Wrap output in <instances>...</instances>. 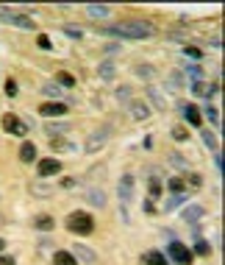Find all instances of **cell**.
Wrapping results in <instances>:
<instances>
[{
	"instance_id": "1",
	"label": "cell",
	"mask_w": 225,
	"mask_h": 265,
	"mask_svg": "<svg viewBox=\"0 0 225 265\" xmlns=\"http://www.w3.org/2000/svg\"><path fill=\"white\" fill-rule=\"evenodd\" d=\"M106 34L123 36V39H145V36L156 34V28H153L147 20H125V23H120V25H108Z\"/></svg>"
},
{
	"instance_id": "2",
	"label": "cell",
	"mask_w": 225,
	"mask_h": 265,
	"mask_svg": "<svg viewBox=\"0 0 225 265\" xmlns=\"http://www.w3.org/2000/svg\"><path fill=\"white\" fill-rule=\"evenodd\" d=\"M67 232H73V235H92L95 232V218L89 215V212L83 210H75L67 215Z\"/></svg>"
},
{
	"instance_id": "3",
	"label": "cell",
	"mask_w": 225,
	"mask_h": 265,
	"mask_svg": "<svg viewBox=\"0 0 225 265\" xmlns=\"http://www.w3.org/2000/svg\"><path fill=\"white\" fill-rule=\"evenodd\" d=\"M108 140H111V126H98L95 131H89L86 142H83V151L86 154H98V151H103L108 145Z\"/></svg>"
},
{
	"instance_id": "4",
	"label": "cell",
	"mask_w": 225,
	"mask_h": 265,
	"mask_svg": "<svg viewBox=\"0 0 225 265\" xmlns=\"http://www.w3.org/2000/svg\"><path fill=\"white\" fill-rule=\"evenodd\" d=\"M3 131L22 137V134H28V120H25V117H17L14 112H6L3 115Z\"/></svg>"
},
{
	"instance_id": "5",
	"label": "cell",
	"mask_w": 225,
	"mask_h": 265,
	"mask_svg": "<svg viewBox=\"0 0 225 265\" xmlns=\"http://www.w3.org/2000/svg\"><path fill=\"white\" fill-rule=\"evenodd\" d=\"M167 254H170V260L175 265H192V251L186 249L181 240H172L170 246H167Z\"/></svg>"
},
{
	"instance_id": "6",
	"label": "cell",
	"mask_w": 225,
	"mask_h": 265,
	"mask_svg": "<svg viewBox=\"0 0 225 265\" xmlns=\"http://www.w3.org/2000/svg\"><path fill=\"white\" fill-rule=\"evenodd\" d=\"M133 193H137V179H133V173H123L117 181V195L123 204H128V201L133 198Z\"/></svg>"
},
{
	"instance_id": "7",
	"label": "cell",
	"mask_w": 225,
	"mask_h": 265,
	"mask_svg": "<svg viewBox=\"0 0 225 265\" xmlns=\"http://www.w3.org/2000/svg\"><path fill=\"white\" fill-rule=\"evenodd\" d=\"M39 115L42 117H61V115H67V104L64 100H44L39 106Z\"/></svg>"
},
{
	"instance_id": "8",
	"label": "cell",
	"mask_w": 225,
	"mask_h": 265,
	"mask_svg": "<svg viewBox=\"0 0 225 265\" xmlns=\"http://www.w3.org/2000/svg\"><path fill=\"white\" fill-rule=\"evenodd\" d=\"M73 257L78 262H83V265H95V262H98V254H95L89 246H83V243H75L73 246Z\"/></svg>"
},
{
	"instance_id": "9",
	"label": "cell",
	"mask_w": 225,
	"mask_h": 265,
	"mask_svg": "<svg viewBox=\"0 0 225 265\" xmlns=\"http://www.w3.org/2000/svg\"><path fill=\"white\" fill-rule=\"evenodd\" d=\"M128 115H131L133 120H147V117H150V106H147L145 100H128Z\"/></svg>"
},
{
	"instance_id": "10",
	"label": "cell",
	"mask_w": 225,
	"mask_h": 265,
	"mask_svg": "<svg viewBox=\"0 0 225 265\" xmlns=\"http://www.w3.org/2000/svg\"><path fill=\"white\" fill-rule=\"evenodd\" d=\"M83 198H86V201H89V204H92V207H95V210H103V207H106V204H108V201H106V198H108V195H106V193H103V190H100V187H89V190H86V195H83Z\"/></svg>"
},
{
	"instance_id": "11",
	"label": "cell",
	"mask_w": 225,
	"mask_h": 265,
	"mask_svg": "<svg viewBox=\"0 0 225 265\" xmlns=\"http://www.w3.org/2000/svg\"><path fill=\"white\" fill-rule=\"evenodd\" d=\"M36 170H39V176H42V179H48V176L61 173V162H59V159H42L39 165H36Z\"/></svg>"
},
{
	"instance_id": "12",
	"label": "cell",
	"mask_w": 225,
	"mask_h": 265,
	"mask_svg": "<svg viewBox=\"0 0 225 265\" xmlns=\"http://www.w3.org/2000/svg\"><path fill=\"white\" fill-rule=\"evenodd\" d=\"M147 100L156 106V112H164L167 109V98H164V92L159 90V87H147Z\"/></svg>"
},
{
	"instance_id": "13",
	"label": "cell",
	"mask_w": 225,
	"mask_h": 265,
	"mask_svg": "<svg viewBox=\"0 0 225 265\" xmlns=\"http://www.w3.org/2000/svg\"><path fill=\"white\" fill-rule=\"evenodd\" d=\"M203 215H206L203 207H200V204H192V207H186V210L181 212V220H186V223H197Z\"/></svg>"
},
{
	"instance_id": "14",
	"label": "cell",
	"mask_w": 225,
	"mask_h": 265,
	"mask_svg": "<svg viewBox=\"0 0 225 265\" xmlns=\"http://www.w3.org/2000/svg\"><path fill=\"white\" fill-rule=\"evenodd\" d=\"M86 14L92 17V20H108L111 9H108V6H100V3H89L86 6Z\"/></svg>"
},
{
	"instance_id": "15",
	"label": "cell",
	"mask_w": 225,
	"mask_h": 265,
	"mask_svg": "<svg viewBox=\"0 0 225 265\" xmlns=\"http://www.w3.org/2000/svg\"><path fill=\"white\" fill-rule=\"evenodd\" d=\"M67 131H70V126H67V123H53V120H44V134H48V137H53V140H56V137H61V134H67Z\"/></svg>"
},
{
	"instance_id": "16",
	"label": "cell",
	"mask_w": 225,
	"mask_h": 265,
	"mask_svg": "<svg viewBox=\"0 0 225 265\" xmlns=\"http://www.w3.org/2000/svg\"><path fill=\"white\" fill-rule=\"evenodd\" d=\"M53 193H56V187H50L48 181H34L31 185V195H36V198H50Z\"/></svg>"
},
{
	"instance_id": "17",
	"label": "cell",
	"mask_w": 225,
	"mask_h": 265,
	"mask_svg": "<svg viewBox=\"0 0 225 265\" xmlns=\"http://www.w3.org/2000/svg\"><path fill=\"white\" fill-rule=\"evenodd\" d=\"M42 95L48 98V100H61L64 98V90L56 84V81H48V84L42 87Z\"/></svg>"
},
{
	"instance_id": "18",
	"label": "cell",
	"mask_w": 225,
	"mask_h": 265,
	"mask_svg": "<svg viewBox=\"0 0 225 265\" xmlns=\"http://www.w3.org/2000/svg\"><path fill=\"white\" fill-rule=\"evenodd\" d=\"M184 115H186V120H189L192 126H197V129H203V117H200V109H197V106L186 104V106H184Z\"/></svg>"
},
{
	"instance_id": "19",
	"label": "cell",
	"mask_w": 225,
	"mask_h": 265,
	"mask_svg": "<svg viewBox=\"0 0 225 265\" xmlns=\"http://www.w3.org/2000/svg\"><path fill=\"white\" fill-rule=\"evenodd\" d=\"M98 75H100V78L103 81H111L114 78V75H117V67H114V62H100V65H98Z\"/></svg>"
},
{
	"instance_id": "20",
	"label": "cell",
	"mask_w": 225,
	"mask_h": 265,
	"mask_svg": "<svg viewBox=\"0 0 225 265\" xmlns=\"http://www.w3.org/2000/svg\"><path fill=\"white\" fill-rule=\"evenodd\" d=\"M142 265H167V257L162 254V251H145Z\"/></svg>"
},
{
	"instance_id": "21",
	"label": "cell",
	"mask_w": 225,
	"mask_h": 265,
	"mask_svg": "<svg viewBox=\"0 0 225 265\" xmlns=\"http://www.w3.org/2000/svg\"><path fill=\"white\" fill-rule=\"evenodd\" d=\"M53 265H78V260L73 257V251H56V254H53Z\"/></svg>"
},
{
	"instance_id": "22",
	"label": "cell",
	"mask_w": 225,
	"mask_h": 265,
	"mask_svg": "<svg viewBox=\"0 0 225 265\" xmlns=\"http://www.w3.org/2000/svg\"><path fill=\"white\" fill-rule=\"evenodd\" d=\"M34 226L39 232H53V226H56V220L50 218V215H36V220H34Z\"/></svg>"
},
{
	"instance_id": "23",
	"label": "cell",
	"mask_w": 225,
	"mask_h": 265,
	"mask_svg": "<svg viewBox=\"0 0 225 265\" xmlns=\"http://www.w3.org/2000/svg\"><path fill=\"white\" fill-rule=\"evenodd\" d=\"M11 25H17V28H22V31H34L36 28V23L31 20V17H25V14H14Z\"/></svg>"
},
{
	"instance_id": "24",
	"label": "cell",
	"mask_w": 225,
	"mask_h": 265,
	"mask_svg": "<svg viewBox=\"0 0 225 265\" xmlns=\"http://www.w3.org/2000/svg\"><path fill=\"white\" fill-rule=\"evenodd\" d=\"M56 84H59L61 90H73V87H75V75H70L67 70H61L59 75H56Z\"/></svg>"
},
{
	"instance_id": "25",
	"label": "cell",
	"mask_w": 225,
	"mask_h": 265,
	"mask_svg": "<svg viewBox=\"0 0 225 265\" xmlns=\"http://www.w3.org/2000/svg\"><path fill=\"white\" fill-rule=\"evenodd\" d=\"M20 159H22V162H34V159H36V145H34V142H22Z\"/></svg>"
},
{
	"instance_id": "26",
	"label": "cell",
	"mask_w": 225,
	"mask_h": 265,
	"mask_svg": "<svg viewBox=\"0 0 225 265\" xmlns=\"http://www.w3.org/2000/svg\"><path fill=\"white\" fill-rule=\"evenodd\" d=\"M184 201H186V195H184V193L170 195V201L164 204V212H172V210H178V207H184Z\"/></svg>"
},
{
	"instance_id": "27",
	"label": "cell",
	"mask_w": 225,
	"mask_h": 265,
	"mask_svg": "<svg viewBox=\"0 0 225 265\" xmlns=\"http://www.w3.org/2000/svg\"><path fill=\"white\" fill-rule=\"evenodd\" d=\"M170 134H172V140H178V142H184V140H189V131H186V126H181V123H175L170 129Z\"/></svg>"
},
{
	"instance_id": "28",
	"label": "cell",
	"mask_w": 225,
	"mask_h": 265,
	"mask_svg": "<svg viewBox=\"0 0 225 265\" xmlns=\"http://www.w3.org/2000/svg\"><path fill=\"white\" fill-rule=\"evenodd\" d=\"M200 137H203V142H206V148H209V151H220V148H217V137L211 134V131L200 129Z\"/></svg>"
},
{
	"instance_id": "29",
	"label": "cell",
	"mask_w": 225,
	"mask_h": 265,
	"mask_svg": "<svg viewBox=\"0 0 225 265\" xmlns=\"http://www.w3.org/2000/svg\"><path fill=\"white\" fill-rule=\"evenodd\" d=\"M195 254H200V257H209L211 254V246L203 240V237H195Z\"/></svg>"
},
{
	"instance_id": "30",
	"label": "cell",
	"mask_w": 225,
	"mask_h": 265,
	"mask_svg": "<svg viewBox=\"0 0 225 265\" xmlns=\"http://www.w3.org/2000/svg\"><path fill=\"white\" fill-rule=\"evenodd\" d=\"M184 187H186V181L181 179V176H172V179H170V190H172V195L184 193Z\"/></svg>"
},
{
	"instance_id": "31",
	"label": "cell",
	"mask_w": 225,
	"mask_h": 265,
	"mask_svg": "<svg viewBox=\"0 0 225 265\" xmlns=\"http://www.w3.org/2000/svg\"><path fill=\"white\" fill-rule=\"evenodd\" d=\"M206 117H209L214 126H220V112H217V106L214 104H206Z\"/></svg>"
},
{
	"instance_id": "32",
	"label": "cell",
	"mask_w": 225,
	"mask_h": 265,
	"mask_svg": "<svg viewBox=\"0 0 225 265\" xmlns=\"http://www.w3.org/2000/svg\"><path fill=\"white\" fill-rule=\"evenodd\" d=\"M147 190H150V198H159V195H162V181H159V176H153V179H150Z\"/></svg>"
},
{
	"instance_id": "33",
	"label": "cell",
	"mask_w": 225,
	"mask_h": 265,
	"mask_svg": "<svg viewBox=\"0 0 225 265\" xmlns=\"http://www.w3.org/2000/svg\"><path fill=\"white\" fill-rule=\"evenodd\" d=\"M170 87H172V90H181V87H184V75L181 73H170Z\"/></svg>"
},
{
	"instance_id": "34",
	"label": "cell",
	"mask_w": 225,
	"mask_h": 265,
	"mask_svg": "<svg viewBox=\"0 0 225 265\" xmlns=\"http://www.w3.org/2000/svg\"><path fill=\"white\" fill-rule=\"evenodd\" d=\"M64 34H67V36H73V39H81V36H83V31L78 28V25H64Z\"/></svg>"
},
{
	"instance_id": "35",
	"label": "cell",
	"mask_w": 225,
	"mask_h": 265,
	"mask_svg": "<svg viewBox=\"0 0 225 265\" xmlns=\"http://www.w3.org/2000/svg\"><path fill=\"white\" fill-rule=\"evenodd\" d=\"M36 48H39V50H50V48H53V42H50V36H36Z\"/></svg>"
},
{
	"instance_id": "36",
	"label": "cell",
	"mask_w": 225,
	"mask_h": 265,
	"mask_svg": "<svg viewBox=\"0 0 225 265\" xmlns=\"http://www.w3.org/2000/svg\"><path fill=\"white\" fill-rule=\"evenodd\" d=\"M195 95H206V90H209V84H203V81H192V87H189Z\"/></svg>"
},
{
	"instance_id": "37",
	"label": "cell",
	"mask_w": 225,
	"mask_h": 265,
	"mask_svg": "<svg viewBox=\"0 0 225 265\" xmlns=\"http://www.w3.org/2000/svg\"><path fill=\"white\" fill-rule=\"evenodd\" d=\"M170 165H172V168H181V170H184V168H186V159H184L181 154H170Z\"/></svg>"
},
{
	"instance_id": "38",
	"label": "cell",
	"mask_w": 225,
	"mask_h": 265,
	"mask_svg": "<svg viewBox=\"0 0 225 265\" xmlns=\"http://www.w3.org/2000/svg\"><path fill=\"white\" fill-rule=\"evenodd\" d=\"M6 95H9V98H14V95H17V81H14V78L6 81Z\"/></svg>"
},
{
	"instance_id": "39",
	"label": "cell",
	"mask_w": 225,
	"mask_h": 265,
	"mask_svg": "<svg viewBox=\"0 0 225 265\" xmlns=\"http://www.w3.org/2000/svg\"><path fill=\"white\" fill-rule=\"evenodd\" d=\"M11 20H14V11L3 6V9H0V23H11Z\"/></svg>"
},
{
	"instance_id": "40",
	"label": "cell",
	"mask_w": 225,
	"mask_h": 265,
	"mask_svg": "<svg viewBox=\"0 0 225 265\" xmlns=\"http://www.w3.org/2000/svg\"><path fill=\"white\" fill-rule=\"evenodd\" d=\"M117 98H120V100H128V98H131V87H128V84L117 87Z\"/></svg>"
},
{
	"instance_id": "41",
	"label": "cell",
	"mask_w": 225,
	"mask_h": 265,
	"mask_svg": "<svg viewBox=\"0 0 225 265\" xmlns=\"http://www.w3.org/2000/svg\"><path fill=\"white\" fill-rule=\"evenodd\" d=\"M186 67H189V73H192V75H195V81H200V78H203V67H200V65H186Z\"/></svg>"
},
{
	"instance_id": "42",
	"label": "cell",
	"mask_w": 225,
	"mask_h": 265,
	"mask_svg": "<svg viewBox=\"0 0 225 265\" xmlns=\"http://www.w3.org/2000/svg\"><path fill=\"white\" fill-rule=\"evenodd\" d=\"M189 185H192V187H200V185H203V176H200V173H189Z\"/></svg>"
},
{
	"instance_id": "43",
	"label": "cell",
	"mask_w": 225,
	"mask_h": 265,
	"mask_svg": "<svg viewBox=\"0 0 225 265\" xmlns=\"http://www.w3.org/2000/svg\"><path fill=\"white\" fill-rule=\"evenodd\" d=\"M53 148H59V151H61V148H67V151H70V142H67V140H61V137H56V140H53Z\"/></svg>"
},
{
	"instance_id": "44",
	"label": "cell",
	"mask_w": 225,
	"mask_h": 265,
	"mask_svg": "<svg viewBox=\"0 0 225 265\" xmlns=\"http://www.w3.org/2000/svg\"><path fill=\"white\" fill-rule=\"evenodd\" d=\"M214 165L220 168V170H225V159H222V154H220V151H214Z\"/></svg>"
},
{
	"instance_id": "45",
	"label": "cell",
	"mask_w": 225,
	"mask_h": 265,
	"mask_svg": "<svg viewBox=\"0 0 225 265\" xmlns=\"http://www.w3.org/2000/svg\"><path fill=\"white\" fill-rule=\"evenodd\" d=\"M186 56H192V59H200V48H186Z\"/></svg>"
},
{
	"instance_id": "46",
	"label": "cell",
	"mask_w": 225,
	"mask_h": 265,
	"mask_svg": "<svg viewBox=\"0 0 225 265\" xmlns=\"http://www.w3.org/2000/svg\"><path fill=\"white\" fill-rule=\"evenodd\" d=\"M0 265H14V257H9V254H0Z\"/></svg>"
},
{
	"instance_id": "47",
	"label": "cell",
	"mask_w": 225,
	"mask_h": 265,
	"mask_svg": "<svg viewBox=\"0 0 225 265\" xmlns=\"http://www.w3.org/2000/svg\"><path fill=\"white\" fill-rule=\"evenodd\" d=\"M137 73H139V75H150L153 70H150V67H147V65H139V67H137Z\"/></svg>"
},
{
	"instance_id": "48",
	"label": "cell",
	"mask_w": 225,
	"mask_h": 265,
	"mask_svg": "<svg viewBox=\"0 0 225 265\" xmlns=\"http://www.w3.org/2000/svg\"><path fill=\"white\" fill-rule=\"evenodd\" d=\"M75 185V179H61V187H64V190H67V187H73Z\"/></svg>"
},
{
	"instance_id": "49",
	"label": "cell",
	"mask_w": 225,
	"mask_h": 265,
	"mask_svg": "<svg viewBox=\"0 0 225 265\" xmlns=\"http://www.w3.org/2000/svg\"><path fill=\"white\" fill-rule=\"evenodd\" d=\"M3 246H6V240H3V237H0V251H3Z\"/></svg>"
}]
</instances>
